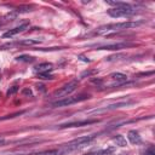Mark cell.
Instances as JSON below:
<instances>
[{
	"mask_svg": "<svg viewBox=\"0 0 155 155\" xmlns=\"http://www.w3.org/2000/svg\"><path fill=\"white\" fill-rule=\"evenodd\" d=\"M97 137V135H91V136H82L79 138H75L66 144H62L61 147L56 148L57 150V155H68L73 151H76L84 147H86L87 144H90L95 138Z\"/></svg>",
	"mask_w": 155,
	"mask_h": 155,
	"instance_id": "6da1fadb",
	"label": "cell"
},
{
	"mask_svg": "<svg viewBox=\"0 0 155 155\" xmlns=\"http://www.w3.org/2000/svg\"><path fill=\"white\" fill-rule=\"evenodd\" d=\"M143 24V21H135V22H119V23H110L99 27L95 34H104L108 32H120V30H126L131 28H136L138 26Z\"/></svg>",
	"mask_w": 155,
	"mask_h": 155,
	"instance_id": "7a4b0ae2",
	"label": "cell"
},
{
	"mask_svg": "<svg viewBox=\"0 0 155 155\" xmlns=\"http://www.w3.org/2000/svg\"><path fill=\"white\" fill-rule=\"evenodd\" d=\"M90 98V95H79V96H70V97H64V98H61L56 102H54L52 104V108H61V107H68L70 104H75L78 102H82V101H86Z\"/></svg>",
	"mask_w": 155,
	"mask_h": 155,
	"instance_id": "3957f363",
	"label": "cell"
},
{
	"mask_svg": "<svg viewBox=\"0 0 155 155\" xmlns=\"http://www.w3.org/2000/svg\"><path fill=\"white\" fill-rule=\"evenodd\" d=\"M136 14H137V10L131 4H129L126 6H120V8H114V9H109L108 10V15L114 17V18L130 17V16H133Z\"/></svg>",
	"mask_w": 155,
	"mask_h": 155,
	"instance_id": "277c9868",
	"label": "cell"
},
{
	"mask_svg": "<svg viewBox=\"0 0 155 155\" xmlns=\"http://www.w3.org/2000/svg\"><path fill=\"white\" fill-rule=\"evenodd\" d=\"M78 87V81L76 80H73L68 84H66L64 86H62L61 88L56 90L52 95V97L55 98H64L66 96H68L69 93H72L73 91H75V88Z\"/></svg>",
	"mask_w": 155,
	"mask_h": 155,
	"instance_id": "5b68a950",
	"label": "cell"
},
{
	"mask_svg": "<svg viewBox=\"0 0 155 155\" xmlns=\"http://www.w3.org/2000/svg\"><path fill=\"white\" fill-rule=\"evenodd\" d=\"M131 101H126V102H118V103H113L107 107H103L99 109H93L91 112H88V114H101V113H106V112H110V110H115L118 108H122V107H127L131 104Z\"/></svg>",
	"mask_w": 155,
	"mask_h": 155,
	"instance_id": "8992f818",
	"label": "cell"
},
{
	"mask_svg": "<svg viewBox=\"0 0 155 155\" xmlns=\"http://www.w3.org/2000/svg\"><path fill=\"white\" fill-rule=\"evenodd\" d=\"M99 120L97 119H87V120H79V121H72V122H66L62 125H58V129H70V127H81V126H87L92 124H97Z\"/></svg>",
	"mask_w": 155,
	"mask_h": 155,
	"instance_id": "52a82bcc",
	"label": "cell"
},
{
	"mask_svg": "<svg viewBox=\"0 0 155 155\" xmlns=\"http://www.w3.org/2000/svg\"><path fill=\"white\" fill-rule=\"evenodd\" d=\"M136 46V44L133 42H116V44H107V45H102L98 46L97 50H122V48H127V47H132Z\"/></svg>",
	"mask_w": 155,
	"mask_h": 155,
	"instance_id": "ba28073f",
	"label": "cell"
},
{
	"mask_svg": "<svg viewBox=\"0 0 155 155\" xmlns=\"http://www.w3.org/2000/svg\"><path fill=\"white\" fill-rule=\"evenodd\" d=\"M28 27H29V23H23V24L18 26V27H16V28H14V29H10V30H8L6 33H4L3 38H4V39L12 38V36H15V35H17V34H20V33L24 32Z\"/></svg>",
	"mask_w": 155,
	"mask_h": 155,
	"instance_id": "9c48e42d",
	"label": "cell"
},
{
	"mask_svg": "<svg viewBox=\"0 0 155 155\" xmlns=\"http://www.w3.org/2000/svg\"><path fill=\"white\" fill-rule=\"evenodd\" d=\"M115 151V147H108L106 149H98V150H92L86 153L85 155H110L112 153Z\"/></svg>",
	"mask_w": 155,
	"mask_h": 155,
	"instance_id": "30bf717a",
	"label": "cell"
},
{
	"mask_svg": "<svg viewBox=\"0 0 155 155\" xmlns=\"http://www.w3.org/2000/svg\"><path fill=\"white\" fill-rule=\"evenodd\" d=\"M127 137H129V141H130L132 144H139V143H142V137L139 136V133H138L136 130L129 131Z\"/></svg>",
	"mask_w": 155,
	"mask_h": 155,
	"instance_id": "8fae6325",
	"label": "cell"
},
{
	"mask_svg": "<svg viewBox=\"0 0 155 155\" xmlns=\"http://www.w3.org/2000/svg\"><path fill=\"white\" fill-rule=\"evenodd\" d=\"M52 69H54V66L51 64V63H47V62L40 63V64H38L35 67V70L38 73H48V72H51Z\"/></svg>",
	"mask_w": 155,
	"mask_h": 155,
	"instance_id": "7c38bea8",
	"label": "cell"
},
{
	"mask_svg": "<svg viewBox=\"0 0 155 155\" xmlns=\"http://www.w3.org/2000/svg\"><path fill=\"white\" fill-rule=\"evenodd\" d=\"M109 78L113 79V80H115L118 84H124V82L127 81V76L125 74H122V73H112L109 75Z\"/></svg>",
	"mask_w": 155,
	"mask_h": 155,
	"instance_id": "4fadbf2b",
	"label": "cell"
},
{
	"mask_svg": "<svg viewBox=\"0 0 155 155\" xmlns=\"http://www.w3.org/2000/svg\"><path fill=\"white\" fill-rule=\"evenodd\" d=\"M113 141L116 143V145H120V147H126L127 145V142H126V138L121 135H115L113 137Z\"/></svg>",
	"mask_w": 155,
	"mask_h": 155,
	"instance_id": "5bb4252c",
	"label": "cell"
},
{
	"mask_svg": "<svg viewBox=\"0 0 155 155\" xmlns=\"http://www.w3.org/2000/svg\"><path fill=\"white\" fill-rule=\"evenodd\" d=\"M39 42H41V40H39V39H28V40H23V41H18L17 44L18 45H36V44H39Z\"/></svg>",
	"mask_w": 155,
	"mask_h": 155,
	"instance_id": "9a60e30c",
	"label": "cell"
},
{
	"mask_svg": "<svg viewBox=\"0 0 155 155\" xmlns=\"http://www.w3.org/2000/svg\"><path fill=\"white\" fill-rule=\"evenodd\" d=\"M29 11H32V8L28 6V5L18 6V8H16V10H15L16 14H23V12H29Z\"/></svg>",
	"mask_w": 155,
	"mask_h": 155,
	"instance_id": "2e32d148",
	"label": "cell"
},
{
	"mask_svg": "<svg viewBox=\"0 0 155 155\" xmlns=\"http://www.w3.org/2000/svg\"><path fill=\"white\" fill-rule=\"evenodd\" d=\"M16 61H18V62H33L34 61V57L28 56V55H22V56L16 57Z\"/></svg>",
	"mask_w": 155,
	"mask_h": 155,
	"instance_id": "e0dca14e",
	"label": "cell"
},
{
	"mask_svg": "<svg viewBox=\"0 0 155 155\" xmlns=\"http://www.w3.org/2000/svg\"><path fill=\"white\" fill-rule=\"evenodd\" d=\"M24 112H17V113H14V114H10V115H5V116H0V121H4V120H9V119H14L16 116H20L22 115Z\"/></svg>",
	"mask_w": 155,
	"mask_h": 155,
	"instance_id": "ac0fdd59",
	"label": "cell"
},
{
	"mask_svg": "<svg viewBox=\"0 0 155 155\" xmlns=\"http://www.w3.org/2000/svg\"><path fill=\"white\" fill-rule=\"evenodd\" d=\"M93 74H97V70L96 69H92V70H85V72H82L81 74H80V78H88V76H91V75H93Z\"/></svg>",
	"mask_w": 155,
	"mask_h": 155,
	"instance_id": "d6986e66",
	"label": "cell"
},
{
	"mask_svg": "<svg viewBox=\"0 0 155 155\" xmlns=\"http://www.w3.org/2000/svg\"><path fill=\"white\" fill-rule=\"evenodd\" d=\"M38 78L39 79H42V80H51V79H54V75H51L48 73H39L38 74Z\"/></svg>",
	"mask_w": 155,
	"mask_h": 155,
	"instance_id": "ffe728a7",
	"label": "cell"
},
{
	"mask_svg": "<svg viewBox=\"0 0 155 155\" xmlns=\"http://www.w3.org/2000/svg\"><path fill=\"white\" fill-rule=\"evenodd\" d=\"M17 91H18V86H12V87H10V88L8 90V92H6V96H8V97H10V96L15 95Z\"/></svg>",
	"mask_w": 155,
	"mask_h": 155,
	"instance_id": "44dd1931",
	"label": "cell"
},
{
	"mask_svg": "<svg viewBox=\"0 0 155 155\" xmlns=\"http://www.w3.org/2000/svg\"><path fill=\"white\" fill-rule=\"evenodd\" d=\"M121 57H125V55H115V56H109V57H107V61L112 62V61L119 60V58H121Z\"/></svg>",
	"mask_w": 155,
	"mask_h": 155,
	"instance_id": "7402d4cb",
	"label": "cell"
},
{
	"mask_svg": "<svg viewBox=\"0 0 155 155\" xmlns=\"http://www.w3.org/2000/svg\"><path fill=\"white\" fill-rule=\"evenodd\" d=\"M22 95H24V96H28V97H29V96H30V97L33 96V93H32V90H30L29 87H26V88H23V90H22Z\"/></svg>",
	"mask_w": 155,
	"mask_h": 155,
	"instance_id": "603a6c76",
	"label": "cell"
},
{
	"mask_svg": "<svg viewBox=\"0 0 155 155\" xmlns=\"http://www.w3.org/2000/svg\"><path fill=\"white\" fill-rule=\"evenodd\" d=\"M144 155H155V153H154V149H153V147H149V148H148V149L145 150Z\"/></svg>",
	"mask_w": 155,
	"mask_h": 155,
	"instance_id": "cb8c5ba5",
	"label": "cell"
},
{
	"mask_svg": "<svg viewBox=\"0 0 155 155\" xmlns=\"http://www.w3.org/2000/svg\"><path fill=\"white\" fill-rule=\"evenodd\" d=\"M91 82L97 84V85H101V84H102V80H101V79H92V80H91Z\"/></svg>",
	"mask_w": 155,
	"mask_h": 155,
	"instance_id": "d4e9b609",
	"label": "cell"
},
{
	"mask_svg": "<svg viewBox=\"0 0 155 155\" xmlns=\"http://www.w3.org/2000/svg\"><path fill=\"white\" fill-rule=\"evenodd\" d=\"M79 58H80L81 61H84V62H87V63L90 62V60H87V58H86L85 56H82V55H80V56H79Z\"/></svg>",
	"mask_w": 155,
	"mask_h": 155,
	"instance_id": "484cf974",
	"label": "cell"
},
{
	"mask_svg": "<svg viewBox=\"0 0 155 155\" xmlns=\"http://www.w3.org/2000/svg\"><path fill=\"white\" fill-rule=\"evenodd\" d=\"M36 87H38V90H40V91H45V88H44L45 86H44V85H38Z\"/></svg>",
	"mask_w": 155,
	"mask_h": 155,
	"instance_id": "4316f807",
	"label": "cell"
},
{
	"mask_svg": "<svg viewBox=\"0 0 155 155\" xmlns=\"http://www.w3.org/2000/svg\"><path fill=\"white\" fill-rule=\"evenodd\" d=\"M5 143V139L4 138H0V144H4Z\"/></svg>",
	"mask_w": 155,
	"mask_h": 155,
	"instance_id": "83f0119b",
	"label": "cell"
},
{
	"mask_svg": "<svg viewBox=\"0 0 155 155\" xmlns=\"http://www.w3.org/2000/svg\"><path fill=\"white\" fill-rule=\"evenodd\" d=\"M119 155H129V154H119Z\"/></svg>",
	"mask_w": 155,
	"mask_h": 155,
	"instance_id": "f1b7e54d",
	"label": "cell"
}]
</instances>
